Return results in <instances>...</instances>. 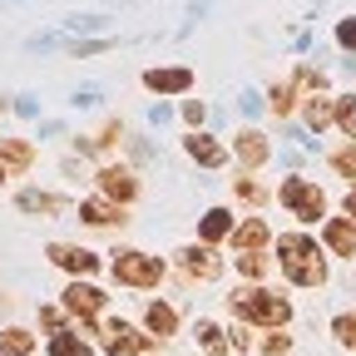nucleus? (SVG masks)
Returning <instances> with one entry per match:
<instances>
[{
    "label": "nucleus",
    "instance_id": "nucleus-7",
    "mask_svg": "<svg viewBox=\"0 0 356 356\" xmlns=\"http://www.w3.org/2000/svg\"><path fill=\"white\" fill-rule=\"evenodd\" d=\"M50 257L65 267V273H79V277L99 267V257H95V252H84V248H65V243H55V248H50Z\"/></svg>",
    "mask_w": 356,
    "mask_h": 356
},
{
    "label": "nucleus",
    "instance_id": "nucleus-2",
    "mask_svg": "<svg viewBox=\"0 0 356 356\" xmlns=\"http://www.w3.org/2000/svg\"><path fill=\"white\" fill-rule=\"evenodd\" d=\"M228 307H233V317H243V322H267V327H277V322L292 317V307H287L282 297H273V292H262V287L233 292Z\"/></svg>",
    "mask_w": 356,
    "mask_h": 356
},
{
    "label": "nucleus",
    "instance_id": "nucleus-4",
    "mask_svg": "<svg viewBox=\"0 0 356 356\" xmlns=\"http://www.w3.org/2000/svg\"><path fill=\"white\" fill-rule=\"evenodd\" d=\"M282 203L297 213V218H307V222H317L322 218V193L317 188H312V184H302V178H287V184H282Z\"/></svg>",
    "mask_w": 356,
    "mask_h": 356
},
{
    "label": "nucleus",
    "instance_id": "nucleus-20",
    "mask_svg": "<svg viewBox=\"0 0 356 356\" xmlns=\"http://www.w3.org/2000/svg\"><path fill=\"white\" fill-rule=\"evenodd\" d=\"M222 233H228V213L213 208V213L203 218V238H222Z\"/></svg>",
    "mask_w": 356,
    "mask_h": 356
},
{
    "label": "nucleus",
    "instance_id": "nucleus-26",
    "mask_svg": "<svg viewBox=\"0 0 356 356\" xmlns=\"http://www.w3.org/2000/svg\"><path fill=\"white\" fill-rule=\"evenodd\" d=\"M238 267H243L248 277H262V273H267V262H262V252H248V257H238Z\"/></svg>",
    "mask_w": 356,
    "mask_h": 356
},
{
    "label": "nucleus",
    "instance_id": "nucleus-1",
    "mask_svg": "<svg viewBox=\"0 0 356 356\" xmlns=\"http://www.w3.org/2000/svg\"><path fill=\"white\" fill-rule=\"evenodd\" d=\"M277 252H282V267H287V277H292L297 287H317V282L327 277V267H322V257H317V243H312V238H302V233H287V238L277 243Z\"/></svg>",
    "mask_w": 356,
    "mask_h": 356
},
{
    "label": "nucleus",
    "instance_id": "nucleus-25",
    "mask_svg": "<svg viewBox=\"0 0 356 356\" xmlns=\"http://www.w3.org/2000/svg\"><path fill=\"white\" fill-rule=\"evenodd\" d=\"M332 332H337V341L356 346V317H337V322H332Z\"/></svg>",
    "mask_w": 356,
    "mask_h": 356
},
{
    "label": "nucleus",
    "instance_id": "nucleus-13",
    "mask_svg": "<svg viewBox=\"0 0 356 356\" xmlns=\"http://www.w3.org/2000/svg\"><path fill=\"white\" fill-rule=\"evenodd\" d=\"M30 351H35L30 332H20V327H6V332H0V356H30Z\"/></svg>",
    "mask_w": 356,
    "mask_h": 356
},
{
    "label": "nucleus",
    "instance_id": "nucleus-8",
    "mask_svg": "<svg viewBox=\"0 0 356 356\" xmlns=\"http://www.w3.org/2000/svg\"><path fill=\"white\" fill-rule=\"evenodd\" d=\"M149 346V337H139L134 327H109V356H139Z\"/></svg>",
    "mask_w": 356,
    "mask_h": 356
},
{
    "label": "nucleus",
    "instance_id": "nucleus-14",
    "mask_svg": "<svg viewBox=\"0 0 356 356\" xmlns=\"http://www.w3.org/2000/svg\"><path fill=\"white\" fill-rule=\"evenodd\" d=\"M238 159H243V163H262V159H267V139H262V134H252V129L238 134Z\"/></svg>",
    "mask_w": 356,
    "mask_h": 356
},
{
    "label": "nucleus",
    "instance_id": "nucleus-28",
    "mask_svg": "<svg viewBox=\"0 0 356 356\" xmlns=\"http://www.w3.org/2000/svg\"><path fill=\"white\" fill-rule=\"evenodd\" d=\"M337 168H341V173H346V178H356V144H351V149H341V154H337Z\"/></svg>",
    "mask_w": 356,
    "mask_h": 356
},
{
    "label": "nucleus",
    "instance_id": "nucleus-9",
    "mask_svg": "<svg viewBox=\"0 0 356 356\" xmlns=\"http://www.w3.org/2000/svg\"><path fill=\"white\" fill-rule=\"evenodd\" d=\"M327 243H332V252H341V257H356V228L351 222H327Z\"/></svg>",
    "mask_w": 356,
    "mask_h": 356
},
{
    "label": "nucleus",
    "instance_id": "nucleus-29",
    "mask_svg": "<svg viewBox=\"0 0 356 356\" xmlns=\"http://www.w3.org/2000/svg\"><path fill=\"white\" fill-rule=\"evenodd\" d=\"M337 35H341L346 50H356V20H341V30H337Z\"/></svg>",
    "mask_w": 356,
    "mask_h": 356
},
{
    "label": "nucleus",
    "instance_id": "nucleus-27",
    "mask_svg": "<svg viewBox=\"0 0 356 356\" xmlns=\"http://www.w3.org/2000/svg\"><path fill=\"white\" fill-rule=\"evenodd\" d=\"M238 193H243L248 203H262V198H267V188H262V184H252V178H243V184H238Z\"/></svg>",
    "mask_w": 356,
    "mask_h": 356
},
{
    "label": "nucleus",
    "instance_id": "nucleus-22",
    "mask_svg": "<svg viewBox=\"0 0 356 356\" xmlns=\"http://www.w3.org/2000/svg\"><path fill=\"white\" fill-rule=\"evenodd\" d=\"M198 341H203V346H208V351H213V356H218V351H222V332H218V327H213V322H198Z\"/></svg>",
    "mask_w": 356,
    "mask_h": 356
},
{
    "label": "nucleus",
    "instance_id": "nucleus-21",
    "mask_svg": "<svg viewBox=\"0 0 356 356\" xmlns=\"http://www.w3.org/2000/svg\"><path fill=\"white\" fill-rule=\"evenodd\" d=\"M50 356H84V341L79 337H55L50 341Z\"/></svg>",
    "mask_w": 356,
    "mask_h": 356
},
{
    "label": "nucleus",
    "instance_id": "nucleus-18",
    "mask_svg": "<svg viewBox=\"0 0 356 356\" xmlns=\"http://www.w3.org/2000/svg\"><path fill=\"white\" fill-rule=\"evenodd\" d=\"M0 159H6V163H15V168H25L35 154H30V144H20V139H0Z\"/></svg>",
    "mask_w": 356,
    "mask_h": 356
},
{
    "label": "nucleus",
    "instance_id": "nucleus-5",
    "mask_svg": "<svg viewBox=\"0 0 356 356\" xmlns=\"http://www.w3.org/2000/svg\"><path fill=\"white\" fill-rule=\"evenodd\" d=\"M65 307L74 312V317H99V307H104V292H95V287H84V282H74L70 292H65Z\"/></svg>",
    "mask_w": 356,
    "mask_h": 356
},
{
    "label": "nucleus",
    "instance_id": "nucleus-3",
    "mask_svg": "<svg viewBox=\"0 0 356 356\" xmlns=\"http://www.w3.org/2000/svg\"><path fill=\"white\" fill-rule=\"evenodd\" d=\"M114 277L129 287H154L163 277V262L149 252H114Z\"/></svg>",
    "mask_w": 356,
    "mask_h": 356
},
{
    "label": "nucleus",
    "instance_id": "nucleus-30",
    "mask_svg": "<svg viewBox=\"0 0 356 356\" xmlns=\"http://www.w3.org/2000/svg\"><path fill=\"white\" fill-rule=\"evenodd\" d=\"M292 346V337H267V356H282Z\"/></svg>",
    "mask_w": 356,
    "mask_h": 356
},
{
    "label": "nucleus",
    "instance_id": "nucleus-31",
    "mask_svg": "<svg viewBox=\"0 0 356 356\" xmlns=\"http://www.w3.org/2000/svg\"><path fill=\"white\" fill-rule=\"evenodd\" d=\"M273 99H277V114H287V109H292V89L277 84V95H273Z\"/></svg>",
    "mask_w": 356,
    "mask_h": 356
},
{
    "label": "nucleus",
    "instance_id": "nucleus-16",
    "mask_svg": "<svg viewBox=\"0 0 356 356\" xmlns=\"http://www.w3.org/2000/svg\"><path fill=\"white\" fill-rule=\"evenodd\" d=\"M188 154H193L198 163H208V168H218V163H222V149H218L213 139H203V134H193V139H188Z\"/></svg>",
    "mask_w": 356,
    "mask_h": 356
},
{
    "label": "nucleus",
    "instance_id": "nucleus-6",
    "mask_svg": "<svg viewBox=\"0 0 356 356\" xmlns=\"http://www.w3.org/2000/svg\"><path fill=\"white\" fill-rule=\"evenodd\" d=\"M144 84L154 89V95H184V89L193 84V74L188 70H149Z\"/></svg>",
    "mask_w": 356,
    "mask_h": 356
},
{
    "label": "nucleus",
    "instance_id": "nucleus-19",
    "mask_svg": "<svg viewBox=\"0 0 356 356\" xmlns=\"http://www.w3.org/2000/svg\"><path fill=\"white\" fill-rule=\"evenodd\" d=\"M20 208H30V213H60V198H50V193H25Z\"/></svg>",
    "mask_w": 356,
    "mask_h": 356
},
{
    "label": "nucleus",
    "instance_id": "nucleus-24",
    "mask_svg": "<svg viewBox=\"0 0 356 356\" xmlns=\"http://www.w3.org/2000/svg\"><path fill=\"white\" fill-rule=\"evenodd\" d=\"M337 119H341V129L356 139V99H341V104H337Z\"/></svg>",
    "mask_w": 356,
    "mask_h": 356
},
{
    "label": "nucleus",
    "instance_id": "nucleus-10",
    "mask_svg": "<svg viewBox=\"0 0 356 356\" xmlns=\"http://www.w3.org/2000/svg\"><path fill=\"white\" fill-rule=\"evenodd\" d=\"M99 188H104L109 198H134V188H139V184H134L124 168H104V173H99Z\"/></svg>",
    "mask_w": 356,
    "mask_h": 356
},
{
    "label": "nucleus",
    "instance_id": "nucleus-12",
    "mask_svg": "<svg viewBox=\"0 0 356 356\" xmlns=\"http://www.w3.org/2000/svg\"><path fill=\"white\" fill-rule=\"evenodd\" d=\"M184 267H188L193 277H218V257H213L208 248H188V252H184Z\"/></svg>",
    "mask_w": 356,
    "mask_h": 356
},
{
    "label": "nucleus",
    "instance_id": "nucleus-33",
    "mask_svg": "<svg viewBox=\"0 0 356 356\" xmlns=\"http://www.w3.org/2000/svg\"><path fill=\"white\" fill-rule=\"evenodd\" d=\"M0 178H6V163H0Z\"/></svg>",
    "mask_w": 356,
    "mask_h": 356
},
{
    "label": "nucleus",
    "instance_id": "nucleus-32",
    "mask_svg": "<svg viewBox=\"0 0 356 356\" xmlns=\"http://www.w3.org/2000/svg\"><path fill=\"white\" fill-rule=\"evenodd\" d=\"M346 213H351V218H356V193H351V198H346Z\"/></svg>",
    "mask_w": 356,
    "mask_h": 356
},
{
    "label": "nucleus",
    "instance_id": "nucleus-15",
    "mask_svg": "<svg viewBox=\"0 0 356 356\" xmlns=\"http://www.w3.org/2000/svg\"><path fill=\"white\" fill-rule=\"evenodd\" d=\"M233 243H238V248H248V252H257V248L267 243V222H257V218H252V222H243V228L233 233Z\"/></svg>",
    "mask_w": 356,
    "mask_h": 356
},
{
    "label": "nucleus",
    "instance_id": "nucleus-17",
    "mask_svg": "<svg viewBox=\"0 0 356 356\" xmlns=\"http://www.w3.org/2000/svg\"><path fill=\"white\" fill-rule=\"evenodd\" d=\"M173 327H178V317H173V307L154 302V307H149V332H159V337H173Z\"/></svg>",
    "mask_w": 356,
    "mask_h": 356
},
{
    "label": "nucleus",
    "instance_id": "nucleus-23",
    "mask_svg": "<svg viewBox=\"0 0 356 356\" xmlns=\"http://www.w3.org/2000/svg\"><path fill=\"white\" fill-rule=\"evenodd\" d=\"M327 119H332V104H327V99H312V104H307V124H312V129H322Z\"/></svg>",
    "mask_w": 356,
    "mask_h": 356
},
{
    "label": "nucleus",
    "instance_id": "nucleus-11",
    "mask_svg": "<svg viewBox=\"0 0 356 356\" xmlns=\"http://www.w3.org/2000/svg\"><path fill=\"white\" fill-rule=\"evenodd\" d=\"M79 218H84V222H95V228H109V222H124V213H119V208H109V203H99V198L79 203Z\"/></svg>",
    "mask_w": 356,
    "mask_h": 356
}]
</instances>
